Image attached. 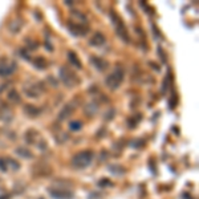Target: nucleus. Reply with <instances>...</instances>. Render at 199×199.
I'll list each match as a JSON object with an SVG mask.
<instances>
[{"mask_svg": "<svg viewBox=\"0 0 199 199\" xmlns=\"http://www.w3.org/2000/svg\"><path fill=\"white\" fill-rule=\"evenodd\" d=\"M93 159V151L90 150H84V151H80L73 157L72 159V165L76 169H85L92 163Z\"/></svg>", "mask_w": 199, "mask_h": 199, "instance_id": "obj_1", "label": "nucleus"}, {"mask_svg": "<svg viewBox=\"0 0 199 199\" xmlns=\"http://www.w3.org/2000/svg\"><path fill=\"white\" fill-rule=\"evenodd\" d=\"M122 81H124V69H122V68H119V67H117L106 77V80H105V84H106V86L109 88V89L116 90L119 85L122 84Z\"/></svg>", "mask_w": 199, "mask_h": 199, "instance_id": "obj_2", "label": "nucleus"}, {"mask_svg": "<svg viewBox=\"0 0 199 199\" xmlns=\"http://www.w3.org/2000/svg\"><path fill=\"white\" fill-rule=\"evenodd\" d=\"M110 18H112V21H113V24H114V27H116L117 35H118L122 40H124V41L127 42V41H129V36H127V31H126V28H125V25H124V23H122V20L119 19L114 12H110Z\"/></svg>", "mask_w": 199, "mask_h": 199, "instance_id": "obj_3", "label": "nucleus"}, {"mask_svg": "<svg viewBox=\"0 0 199 199\" xmlns=\"http://www.w3.org/2000/svg\"><path fill=\"white\" fill-rule=\"evenodd\" d=\"M60 77H61L62 82H64L68 88H73L78 82V80L75 76V73H72L69 69H67V68H61V69H60Z\"/></svg>", "mask_w": 199, "mask_h": 199, "instance_id": "obj_4", "label": "nucleus"}, {"mask_svg": "<svg viewBox=\"0 0 199 199\" xmlns=\"http://www.w3.org/2000/svg\"><path fill=\"white\" fill-rule=\"evenodd\" d=\"M68 28H69L70 33H72L73 36H85L88 32V28L81 25L78 21L77 23H69V24H68Z\"/></svg>", "mask_w": 199, "mask_h": 199, "instance_id": "obj_5", "label": "nucleus"}, {"mask_svg": "<svg viewBox=\"0 0 199 199\" xmlns=\"http://www.w3.org/2000/svg\"><path fill=\"white\" fill-rule=\"evenodd\" d=\"M49 195L53 199H73V194L67 190L59 189H49Z\"/></svg>", "mask_w": 199, "mask_h": 199, "instance_id": "obj_6", "label": "nucleus"}, {"mask_svg": "<svg viewBox=\"0 0 199 199\" xmlns=\"http://www.w3.org/2000/svg\"><path fill=\"white\" fill-rule=\"evenodd\" d=\"M16 70V62L11 61V62H3L0 64V76L1 77H8L10 75H12L13 72Z\"/></svg>", "mask_w": 199, "mask_h": 199, "instance_id": "obj_7", "label": "nucleus"}, {"mask_svg": "<svg viewBox=\"0 0 199 199\" xmlns=\"http://www.w3.org/2000/svg\"><path fill=\"white\" fill-rule=\"evenodd\" d=\"M105 42H106V39H105V36L102 35L101 32L94 33L89 40V44L92 45V47H101V45H104Z\"/></svg>", "mask_w": 199, "mask_h": 199, "instance_id": "obj_8", "label": "nucleus"}, {"mask_svg": "<svg viewBox=\"0 0 199 199\" xmlns=\"http://www.w3.org/2000/svg\"><path fill=\"white\" fill-rule=\"evenodd\" d=\"M90 61H92V64L94 65L96 69H98L100 72H104V70L109 67L108 61H105V60L101 59V57H94V56H93V57H90Z\"/></svg>", "mask_w": 199, "mask_h": 199, "instance_id": "obj_9", "label": "nucleus"}, {"mask_svg": "<svg viewBox=\"0 0 199 199\" xmlns=\"http://www.w3.org/2000/svg\"><path fill=\"white\" fill-rule=\"evenodd\" d=\"M68 59H69V61H70V64H73L76 68H81V62H80V60L77 59V56L75 55L73 52H68Z\"/></svg>", "mask_w": 199, "mask_h": 199, "instance_id": "obj_10", "label": "nucleus"}, {"mask_svg": "<svg viewBox=\"0 0 199 199\" xmlns=\"http://www.w3.org/2000/svg\"><path fill=\"white\" fill-rule=\"evenodd\" d=\"M72 112H73V108L70 106V105H68V106H65L64 109H62V112L60 113V116H59V119L60 121H62L65 117H69L70 114H72Z\"/></svg>", "mask_w": 199, "mask_h": 199, "instance_id": "obj_11", "label": "nucleus"}, {"mask_svg": "<svg viewBox=\"0 0 199 199\" xmlns=\"http://www.w3.org/2000/svg\"><path fill=\"white\" fill-rule=\"evenodd\" d=\"M109 170L113 173V174H116V175H122L125 173V169L124 167H121V166H117V165H112V166H109Z\"/></svg>", "mask_w": 199, "mask_h": 199, "instance_id": "obj_12", "label": "nucleus"}, {"mask_svg": "<svg viewBox=\"0 0 199 199\" xmlns=\"http://www.w3.org/2000/svg\"><path fill=\"white\" fill-rule=\"evenodd\" d=\"M81 127H82L81 121H72V122L69 124V129L72 130V132H78Z\"/></svg>", "mask_w": 199, "mask_h": 199, "instance_id": "obj_13", "label": "nucleus"}, {"mask_svg": "<svg viewBox=\"0 0 199 199\" xmlns=\"http://www.w3.org/2000/svg\"><path fill=\"white\" fill-rule=\"evenodd\" d=\"M33 64L36 65V67L39 68V69H44L45 67H47V61H45L44 59H41V57H37L33 61Z\"/></svg>", "mask_w": 199, "mask_h": 199, "instance_id": "obj_14", "label": "nucleus"}, {"mask_svg": "<svg viewBox=\"0 0 199 199\" xmlns=\"http://www.w3.org/2000/svg\"><path fill=\"white\" fill-rule=\"evenodd\" d=\"M16 153H18L19 155H21V157H24V158H32V154H31L27 149H21V147H20V149L16 150Z\"/></svg>", "mask_w": 199, "mask_h": 199, "instance_id": "obj_15", "label": "nucleus"}, {"mask_svg": "<svg viewBox=\"0 0 199 199\" xmlns=\"http://www.w3.org/2000/svg\"><path fill=\"white\" fill-rule=\"evenodd\" d=\"M25 112L29 113V114H32V116H35V114H39L40 110H37V109H32V106H27V108H25Z\"/></svg>", "mask_w": 199, "mask_h": 199, "instance_id": "obj_16", "label": "nucleus"}, {"mask_svg": "<svg viewBox=\"0 0 199 199\" xmlns=\"http://www.w3.org/2000/svg\"><path fill=\"white\" fill-rule=\"evenodd\" d=\"M0 170H3V171H7L8 167H7V161H4V159L0 158Z\"/></svg>", "mask_w": 199, "mask_h": 199, "instance_id": "obj_17", "label": "nucleus"}, {"mask_svg": "<svg viewBox=\"0 0 199 199\" xmlns=\"http://www.w3.org/2000/svg\"><path fill=\"white\" fill-rule=\"evenodd\" d=\"M10 100H15L16 102H19V101H20V98L18 97V93H16L15 90H13V92H11V93H10Z\"/></svg>", "mask_w": 199, "mask_h": 199, "instance_id": "obj_18", "label": "nucleus"}, {"mask_svg": "<svg viewBox=\"0 0 199 199\" xmlns=\"http://www.w3.org/2000/svg\"><path fill=\"white\" fill-rule=\"evenodd\" d=\"M98 186H110V181L109 179H102L101 182H98Z\"/></svg>", "mask_w": 199, "mask_h": 199, "instance_id": "obj_19", "label": "nucleus"}, {"mask_svg": "<svg viewBox=\"0 0 199 199\" xmlns=\"http://www.w3.org/2000/svg\"><path fill=\"white\" fill-rule=\"evenodd\" d=\"M182 198H183V199H192L191 197H190V195L189 194H187V192H184V194L183 195H182Z\"/></svg>", "mask_w": 199, "mask_h": 199, "instance_id": "obj_20", "label": "nucleus"}, {"mask_svg": "<svg viewBox=\"0 0 199 199\" xmlns=\"http://www.w3.org/2000/svg\"><path fill=\"white\" fill-rule=\"evenodd\" d=\"M0 199H10L8 195H0Z\"/></svg>", "mask_w": 199, "mask_h": 199, "instance_id": "obj_21", "label": "nucleus"}]
</instances>
